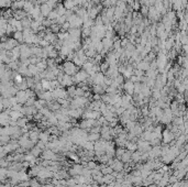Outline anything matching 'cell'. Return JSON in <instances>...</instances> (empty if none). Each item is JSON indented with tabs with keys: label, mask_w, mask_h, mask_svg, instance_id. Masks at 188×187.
Masks as SVG:
<instances>
[{
	"label": "cell",
	"mask_w": 188,
	"mask_h": 187,
	"mask_svg": "<svg viewBox=\"0 0 188 187\" xmlns=\"http://www.w3.org/2000/svg\"><path fill=\"white\" fill-rule=\"evenodd\" d=\"M10 122V117H9V110L3 111L0 113V126H7Z\"/></svg>",
	"instance_id": "30bf717a"
},
{
	"label": "cell",
	"mask_w": 188,
	"mask_h": 187,
	"mask_svg": "<svg viewBox=\"0 0 188 187\" xmlns=\"http://www.w3.org/2000/svg\"><path fill=\"white\" fill-rule=\"evenodd\" d=\"M17 124L20 127H24L26 124V119L25 118H19L17 120Z\"/></svg>",
	"instance_id": "cb8c5ba5"
},
{
	"label": "cell",
	"mask_w": 188,
	"mask_h": 187,
	"mask_svg": "<svg viewBox=\"0 0 188 187\" xmlns=\"http://www.w3.org/2000/svg\"><path fill=\"white\" fill-rule=\"evenodd\" d=\"M108 68H109V64H108L106 61L101 62V63L99 64V69H100V72H101L102 74L106 75V73H107Z\"/></svg>",
	"instance_id": "ffe728a7"
},
{
	"label": "cell",
	"mask_w": 188,
	"mask_h": 187,
	"mask_svg": "<svg viewBox=\"0 0 188 187\" xmlns=\"http://www.w3.org/2000/svg\"><path fill=\"white\" fill-rule=\"evenodd\" d=\"M24 1H30V0H24Z\"/></svg>",
	"instance_id": "4316f807"
},
{
	"label": "cell",
	"mask_w": 188,
	"mask_h": 187,
	"mask_svg": "<svg viewBox=\"0 0 188 187\" xmlns=\"http://www.w3.org/2000/svg\"><path fill=\"white\" fill-rule=\"evenodd\" d=\"M37 96L39 97V99H42V100H45L46 103L53 100V96H52V92H47V90H42V92H37Z\"/></svg>",
	"instance_id": "ba28073f"
},
{
	"label": "cell",
	"mask_w": 188,
	"mask_h": 187,
	"mask_svg": "<svg viewBox=\"0 0 188 187\" xmlns=\"http://www.w3.org/2000/svg\"><path fill=\"white\" fill-rule=\"evenodd\" d=\"M58 1H60V0H49V1H47V5L50 6V7H52L53 9L55 8V7H56V6H57V3H58Z\"/></svg>",
	"instance_id": "d4e9b609"
},
{
	"label": "cell",
	"mask_w": 188,
	"mask_h": 187,
	"mask_svg": "<svg viewBox=\"0 0 188 187\" xmlns=\"http://www.w3.org/2000/svg\"><path fill=\"white\" fill-rule=\"evenodd\" d=\"M49 30H50L52 33H54V34H57L58 32L61 31V25L60 24H57L56 22H54V23H52L50 25V28H49Z\"/></svg>",
	"instance_id": "ac0fdd59"
},
{
	"label": "cell",
	"mask_w": 188,
	"mask_h": 187,
	"mask_svg": "<svg viewBox=\"0 0 188 187\" xmlns=\"http://www.w3.org/2000/svg\"><path fill=\"white\" fill-rule=\"evenodd\" d=\"M142 113H143V115H145V116L147 115V113H149V112H147V108H146V107L142 109Z\"/></svg>",
	"instance_id": "484cf974"
},
{
	"label": "cell",
	"mask_w": 188,
	"mask_h": 187,
	"mask_svg": "<svg viewBox=\"0 0 188 187\" xmlns=\"http://www.w3.org/2000/svg\"><path fill=\"white\" fill-rule=\"evenodd\" d=\"M58 17H60V16L57 14V12H56V11H55L54 9H53V10L50 12V14L47 16V19H49V20H51V21L56 22V20H57Z\"/></svg>",
	"instance_id": "7402d4cb"
},
{
	"label": "cell",
	"mask_w": 188,
	"mask_h": 187,
	"mask_svg": "<svg viewBox=\"0 0 188 187\" xmlns=\"http://www.w3.org/2000/svg\"><path fill=\"white\" fill-rule=\"evenodd\" d=\"M34 8V5L31 2V1H25L24 2V6H23V10L25 11L28 14H29L30 12L32 11V9Z\"/></svg>",
	"instance_id": "d6986e66"
},
{
	"label": "cell",
	"mask_w": 188,
	"mask_h": 187,
	"mask_svg": "<svg viewBox=\"0 0 188 187\" xmlns=\"http://www.w3.org/2000/svg\"><path fill=\"white\" fill-rule=\"evenodd\" d=\"M54 10L57 12V14L58 16H64L65 14V12H66V9L64 8V6H63V3H57V6L55 7L54 8Z\"/></svg>",
	"instance_id": "e0dca14e"
},
{
	"label": "cell",
	"mask_w": 188,
	"mask_h": 187,
	"mask_svg": "<svg viewBox=\"0 0 188 187\" xmlns=\"http://www.w3.org/2000/svg\"><path fill=\"white\" fill-rule=\"evenodd\" d=\"M35 97H29L28 98V100H26V103H24V105L26 106V107H30V106H33L34 103H35Z\"/></svg>",
	"instance_id": "603a6c76"
},
{
	"label": "cell",
	"mask_w": 188,
	"mask_h": 187,
	"mask_svg": "<svg viewBox=\"0 0 188 187\" xmlns=\"http://www.w3.org/2000/svg\"><path fill=\"white\" fill-rule=\"evenodd\" d=\"M12 39H14L18 43H23V33H22V31H16L13 32L12 34Z\"/></svg>",
	"instance_id": "9a60e30c"
},
{
	"label": "cell",
	"mask_w": 188,
	"mask_h": 187,
	"mask_svg": "<svg viewBox=\"0 0 188 187\" xmlns=\"http://www.w3.org/2000/svg\"><path fill=\"white\" fill-rule=\"evenodd\" d=\"M28 17V13L23 10V9H21V10H16L13 11V14H12V18H14L16 20H23L24 18Z\"/></svg>",
	"instance_id": "7c38bea8"
},
{
	"label": "cell",
	"mask_w": 188,
	"mask_h": 187,
	"mask_svg": "<svg viewBox=\"0 0 188 187\" xmlns=\"http://www.w3.org/2000/svg\"><path fill=\"white\" fill-rule=\"evenodd\" d=\"M63 6L66 10H74V8L76 7L74 0H63Z\"/></svg>",
	"instance_id": "5bb4252c"
},
{
	"label": "cell",
	"mask_w": 188,
	"mask_h": 187,
	"mask_svg": "<svg viewBox=\"0 0 188 187\" xmlns=\"http://www.w3.org/2000/svg\"><path fill=\"white\" fill-rule=\"evenodd\" d=\"M58 68L62 69L64 74L69 76H74L79 71V67H77L72 61H65L62 65H58Z\"/></svg>",
	"instance_id": "6da1fadb"
},
{
	"label": "cell",
	"mask_w": 188,
	"mask_h": 187,
	"mask_svg": "<svg viewBox=\"0 0 188 187\" xmlns=\"http://www.w3.org/2000/svg\"><path fill=\"white\" fill-rule=\"evenodd\" d=\"M53 10L52 7L47 5V3H43V5H40V11H41V14L44 18H47V16L50 14V12Z\"/></svg>",
	"instance_id": "8fae6325"
},
{
	"label": "cell",
	"mask_w": 188,
	"mask_h": 187,
	"mask_svg": "<svg viewBox=\"0 0 188 187\" xmlns=\"http://www.w3.org/2000/svg\"><path fill=\"white\" fill-rule=\"evenodd\" d=\"M24 2H25L24 0H17V1H13V2H11L10 9H11L12 11L21 10V9H23Z\"/></svg>",
	"instance_id": "4fadbf2b"
},
{
	"label": "cell",
	"mask_w": 188,
	"mask_h": 187,
	"mask_svg": "<svg viewBox=\"0 0 188 187\" xmlns=\"http://www.w3.org/2000/svg\"><path fill=\"white\" fill-rule=\"evenodd\" d=\"M40 83H41L43 90H47V92H51V82H50V80L42 78V79H41V82H40Z\"/></svg>",
	"instance_id": "2e32d148"
},
{
	"label": "cell",
	"mask_w": 188,
	"mask_h": 187,
	"mask_svg": "<svg viewBox=\"0 0 188 187\" xmlns=\"http://www.w3.org/2000/svg\"><path fill=\"white\" fill-rule=\"evenodd\" d=\"M132 103H133V99H132V96L130 95H123L121 96V107L124 109H129L132 106Z\"/></svg>",
	"instance_id": "8992f818"
},
{
	"label": "cell",
	"mask_w": 188,
	"mask_h": 187,
	"mask_svg": "<svg viewBox=\"0 0 188 187\" xmlns=\"http://www.w3.org/2000/svg\"><path fill=\"white\" fill-rule=\"evenodd\" d=\"M67 22L69 23V28H75V29H80L83 26V20L73 13L69 18L67 19Z\"/></svg>",
	"instance_id": "3957f363"
},
{
	"label": "cell",
	"mask_w": 188,
	"mask_h": 187,
	"mask_svg": "<svg viewBox=\"0 0 188 187\" xmlns=\"http://www.w3.org/2000/svg\"><path fill=\"white\" fill-rule=\"evenodd\" d=\"M19 49H20V60H26L32 56L30 45L22 43V44H19Z\"/></svg>",
	"instance_id": "277c9868"
},
{
	"label": "cell",
	"mask_w": 188,
	"mask_h": 187,
	"mask_svg": "<svg viewBox=\"0 0 188 187\" xmlns=\"http://www.w3.org/2000/svg\"><path fill=\"white\" fill-rule=\"evenodd\" d=\"M1 43H2L3 50L5 51H11L12 49H14L16 46H18L19 45V43L17 42L14 39H12L11 37H8L5 42H1Z\"/></svg>",
	"instance_id": "5b68a950"
},
{
	"label": "cell",
	"mask_w": 188,
	"mask_h": 187,
	"mask_svg": "<svg viewBox=\"0 0 188 187\" xmlns=\"http://www.w3.org/2000/svg\"><path fill=\"white\" fill-rule=\"evenodd\" d=\"M11 6V0H0V9H8Z\"/></svg>",
	"instance_id": "44dd1931"
},
{
	"label": "cell",
	"mask_w": 188,
	"mask_h": 187,
	"mask_svg": "<svg viewBox=\"0 0 188 187\" xmlns=\"http://www.w3.org/2000/svg\"><path fill=\"white\" fill-rule=\"evenodd\" d=\"M122 88L125 92H127V95H130L132 96L133 95V88H134V83H132L130 79H128L127 82L123 83L122 85Z\"/></svg>",
	"instance_id": "52a82bcc"
},
{
	"label": "cell",
	"mask_w": 188,
	"mask_h": 187,
	"mask_svg": "<svg viewBox=\"0 0 188 187\" xmlns=\"http://www.w3.org/2000/svg\"><path fill=\"white\" fill-rule=\"evenodd\" d=\"M88 77L89 75L84 69H79L74 76H72V79H73L74 84H80V83H86Z\"/></svg>",
	"instance_id": "7a4b0ae2"
},
{
	"label": "cell",
	"mask_w": 188,
	"mask_h": 187,
	"mask_svg": "<svg viewBox=\"0 0 188 187\" xmlns=\"http://www.w3.org/2000/svg\"><path fill=\"white\" fill-rule=\"evenodd\" d=\"M8 23L12 25V28L16 31H23V26H22V23H21L20 20H16L14 18H11L8 20Z\"/></svg>",
	"instance_id": "9c48e42d"
}]
</instances>
